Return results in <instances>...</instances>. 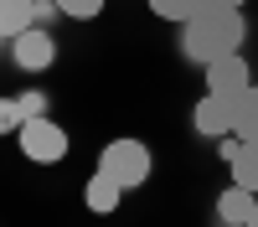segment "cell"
<instances>
[{"mask_svg":"<svg viewBox=\"0 0 258 227\" xmlns=\"http://www.w3.org/2000/svg\"><path fill=\"white\" fill-rule=\"evenodd\" d=\"M238 47H243V11H197L181 31V52L202 67Z\"/></svg>","mask_w":258,"mask_h":227,"instance_id":"obj_1","label":"cell"},{"mask_svg":"<svg viewBox=\"0 0 258 227\" xmlns=\"http://www.w3.org/2000/svg\"><path fill=\"white\" fill-rule=\"evenodd\" d=\"M98 171H109L124 191H135V186L150 181V150L140 139H114V144H103V155H98Z\"/></svg>","mask_w":258,"mask_h":227,"instance_id":"obj_2","label":"cell"},{"mask_svg":"<svg viewBox=\"0 0 258 227\" xmlns=\"http://www.w3.org/2000/svg\"><path fill=\"white\" fill-rule=\"evenodd\" d=\"M16 139H21V150H26V160H36V165H57L62 155H68V134H62V124L47 119V114L26 119Z\"/></svg>","mask_w":258,"mask_h":227,"instance_id":"obj_3","label":"cell"},{"mask_svg":"<svg viewBox=\"0 0 258 227\" xmlns=\"http://www.w3.org/2000/svg\"><path fill=\"white\" fill-rule=\"evenodd\" d=\"M253 88V72H248V62L238 52H227L217 62H207V93H227V98H238Z\"/></svg>","mask_w":258,"mask_h":227,"instance_id":"obj_4","label":"cell"},{"mask_svg":"<svg viewBox=\"0 0 258 227\" xmlns=\"http://www.w3.org/2000/svg\"><path fill=\"white\" fill-rule=\"evenodd\" d=\"M11 57H16V67L41 72V67H52V62H57V41H52V31L31 26V31H21V36L11 41Z\"/></svg>","mask_w":258,"mask_h":227,"instance_id":"obj_5","label":"cell"},{"mask_svg":"<svg viewBox=\"0 0 258 227\" xmlns=\"http://www.w3.org/2000/svg\"><path fill=\"white\" fill-rule=\"evenodd\" d=\"M191 124H197V134H207V139L232 134V98H227V93H207V98H197Z\"/></svg>","mask_w":258,"mask_h":227,"instance_id":"obj_6","label":"cell"},{"mask_svg":"<svg viewBox=\"0 0 258 227\" xmlns=\"http://www.w3.org/2000/svg\"><path fill=\"white\" fill-rule=\"evenodd\" d=\"M83 201H88V212H98V217H109L114 206L124 201V186L109 176V171H93L88 176V186H83Z\"/></svg>","mask_w":258,"mask_h":227,"instance_id":"obj_7","label":"cell"},{"mask_svg":"<svg viewBox=\"0 0 258 227\" xmlns=\"http://www.w3.org/2000/svg\"><path fill=\"white\" fill-rule=\"evenodd\" d=\"M253 206H258V191H248V186H238V181H232L227 191L217 196V217H222L227 227H248Z\"/></svg>","mask_w":258,"mask_h":227,"instance_id":"obj_8","label":"cell"},{"mask_svg":"<svg viewBox=\"0 0 258 227\" xmlns=\"http://www.w3.org/2000/svg\"><path fill=\"white\" fill-rule=\"evenodd\" d=\"M232 134L248 139V144H258V88H248V93L232 98Z\"/></svg>","mask_w":258,"mask_h":227,"instance_id":"obj_9","label":"cell"},{"mask_svg":"<svg viewBox=\"0 0 258 227\" xmlns=\"http://www.w3.org/2000/svg\"><path fill=\"white\" fill-rule=\"evenodd\" d=\"M36 11H41L36 0H0V31H6V41H16L21 31H31Z\"/></svg>","mask_w":258,"mask_h":227,"instance_id":"obj_10","label":"cell"},{"mask_svg":"<svg viewBox=\"0 0 258 227\" xmlns=\"http://www.w3.org/2000/svg\"><path fill=\"white\" fill-rule=\"evenodd\" d=\"M232 165V181H238V186H248V191H258V144H238V155H232L227 160Z\"/></svg>","mask_w":258,"mask_h":227,"instance_id":"obj_11","label":"cell"},{"mask_svg":"<svg viewBox=\"0 0 258 227\" xmlns=\"http://www.w3.org/2000/svg\"><path fill=\"white\" fill-rule=\"evenodd\" d=\"M150 11H155L160 21H176V26H186V21L202 11V0H150Z\"/></svg>","mask_w":258,"mask_h":227,"instance_id":"obj_12","label":"cell"},{"mask_svg":"<svg viewBox=\"0 0 258 227\" xmlns=\"http://www.w3.org/2000/svg\"><path fill=\"white\" fill-rule=\"evenodd\" d=\"M57 11L73 16V21H93V16L103 11V0H57Z\"/></svg>","mask_w":258,"mask_h":227,"instance_id":"obj_13","label":"cell"},{"mask_svg":"<svg viewBox=\"0 0 258 227\" xmlns=\"http://www.w3.org/2000/svg\"><path fill=\"white\" fill-rule=\"evenodd\" d=\"M0 124H6L11 134H21V124H26V109H21V98H6V103H0Z\"/></svg>","mask_w":258,"mask_h":227,"instance_id":"obj_14","label":"cell"},{"mask_svg":"<svg viewBox=\"0 0 258 227\" xmlns=\"http://www.w3.org/2000/svg\"><path fill=\"white\" fill-rule=\"evenodd\" d=\"M21 109H26V119H36V114H47V98L41 93H21Z\"/></svg>","mask_w":258,"mask_h":227,"instance_id":"obj_15","label":"cell"},{"mask_svg":"<svg viewBox=\"0 0 258 227\" xmlns=\"http://www.w3.org/2000/svg\"><path fill=\"white\" fill-rule=\"evenodd\" d=\"M248 0H202V11H243Z\"/></svg>","mask_w":258,"mask_h":227,"instance_id":"obj_16","label":"cell"},{"mask_svg":"<svg viewBox=\"0 0 258 227\" xmlns=\"http://www.w3.org/2000/svg\"><path fill=\"white\" fill-rule=\"evenodd\" d=\"M248 227H258V206H253V217H248Z\"/></svg>","mask_w":258,"mask_h":227,"instance_id":"obj_17","label":"cell"}]
</instances>
